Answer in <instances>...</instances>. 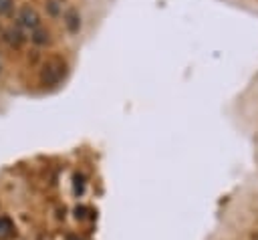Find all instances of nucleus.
<instances>
[{
  "label": "nucleus",
  "mask_w": 258,
  "mask_h": 240,
  "mask_svg": "<svg viewBox=\"0 0 258 240\" xmlns=\"http://www.w3.org/2000/svg\"><path fill=\"white\" fill-rule=\"evenodd\" d=\"M64 73H67V65H64L60 58H50V61H46V63L42 65V69H40V75H38L40 85H44V87H54V85H58V83L62 81Z\"/></svg>",
  "instance_id": "1"
},
{
  "label": "nucleus",
  "mask_w": 258,
  "mask_h": 240,
  "mask_svg": "<svg viewBox=\"0 0 258 240\" xmlns=\"http://www.w3.org/2000/svg\"><path fill=\"white\" fill-rule=\"evenodd\" d=\"M16 24H18V28H24V30L32 32L34 28L40 26V14L36 12L34 6L22 4V6L18 8V12H16Z\"/></svg>",
  "instance_id": "2"
},
{
  "label": "nucleus",
  "mask_w": 258,
  "mask_h": 240,
  "mask_svg": "<svg viewBox=\"0 0 258 240\" xmlns=\"http://www.w3.org/2000/svg\"><path fill=\"white\" fill-rule=\"evenodd\" d=\"M14 234H16L14 222L8 216H0V240H10L14 238Z\"/></svg>",
  "instance_id": "3"
},
{
  "label": "nucleus",
  "mask_w": 258,
  "mask_h": 240,
  "mask_svg": "<svg viewBox=\"0 0 258 240\" xmlns=\"http://www.w3.org/2000/svg\"><path fill=\"white\" fill-rule=\"evenodd\" d=\"M64 26H67V30L69 32H79V28H81V16H79V12L77 10H69L67 14H64Z\"/></svg>",
  "instance_id": "4"
},
{
  "label": "nucleus",
  "mask_w": 258,
  "mask_h": 240,
  "mask_svg": "<svg viewBox=\"0 0 258 240\" xmlns=\"http://www.w3.org/2000/svg\"><path fill=\"white\" fill-rule=\"evenodd\" d=\"M4 40H6L10 46L20 48V46H22V42H24V36L20 34V30H18V28H6V30H4Z\"/></svg>",
  "instance_id": "5"
},
{
  "label": "nucleus",
  "mask_w": 258,
  "mask_h": 240,
  "mask_svg": "<svg viewBox=\"0 0 258 240\" xmlns=\"http://www.w3.org/2000/svg\"><path fill=\"white\" fill-rule=\"evenodd\" d=\"M30 40H32L34 44H38V46H44V44L50 42V32H48L46 28L38 26V28H34V30L30 32Z\"/></svg>",
  "instance_id": "6"
},
{
  "label": "nucleus",
  "mask_w": 258,
  "mask_h": 240,
  "mask_svg": "<svg viewBox=\"0 0 258 240\" xmlns=\"http://www.w3.org/2000/svg\"><path fill=\"white\" fill-rule=\"evenodd\" d=\"M46 10H48L52 16H56V14L60 12V6H58L56 0H48V2H46Z\"/></svg>",
  "instance_id": "7"
},
{
  "label": "nucleus",
  "mask_w": 258,
  "mask_h": 240,
  "mask_svg": "<svg viewBox=\"0 0 258 240\" xmlns=\"http://www.w3.org/2000/svg\"><path fill=\"white\" fill-rule=\"evenodd\" d=\"M75 192L77 194L83 192V175H75Z\"/></svg>",
  "instance_id": "8"
},
{
  "label": "nucleus",
  "mask_w": 258,
  "mask_h": 240,
  "mask_svg": "<svg viewBox=\"0 0 258 240\" xmlns=\"http://www.w3.org/2000/svg\"><path fill=\"white\" fill-rule=\"evenodd\" d=\"M85 212H87L85 206H77V208H75V218H77V220H79V218L83 220V218H85Z\"/></svg>",
  "instance_id": "9"
},
{
  "label": "nucleus",
  "mask_w": 258,
  "mask_h": 240,
  "mask_svg": "<svg viewBox=\"0 0 258 240\" xmlns=\"http://www.w3.org/2000/svg\"><path fill=\"white\" fill-rule=\"evenodd\" d=\"M4 73V58H2V54H0V75Z\"/></svg>",
  "instance_id": "10"
},
{
  "label": "nucleus",
  "mask_w": 258,
  "mask_h": 240,
  "mask_svg": "<svg viewBox=\"0 0 258 240\" xmlns=\"http://www.w3.org/2000/svg\"><path fill=\"white\" fill-rule=\"evenodd\" d=\"M69 240H77V238H73V236H69Z\"/></svg>",
  "instance_id": "11"
}]
</instances>
